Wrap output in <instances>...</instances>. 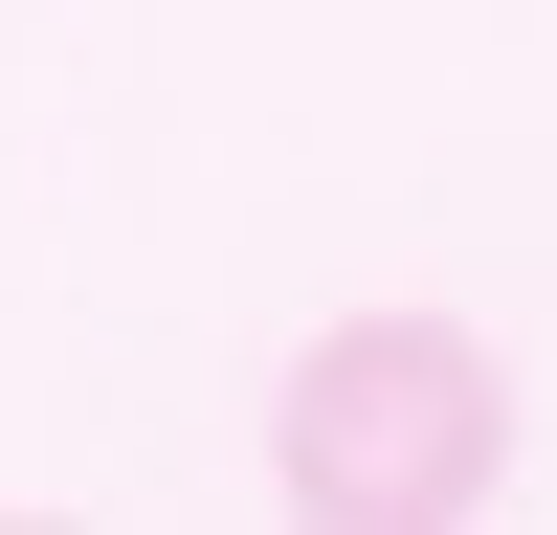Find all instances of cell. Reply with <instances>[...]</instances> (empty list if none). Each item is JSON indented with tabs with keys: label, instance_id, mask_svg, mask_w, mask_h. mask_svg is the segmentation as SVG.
I'll return each instance as SVG.
<instances>
[{
	"label": "cell",
	"instance_id": "obj_1",
	"mask_svg": "<svg viewBox=\"0 0 557 535\" xmlns=\"http://www.w3.org/2000/svg\"><path fill=\"white\" fill-rule=\"evenodd\" d=\"M268 490L312 535H469L513 490V357L469 312H335L268 401Z\"/></svg>",
	"mask_w": 557,
	"mask_h": 535
}]
</instances>
